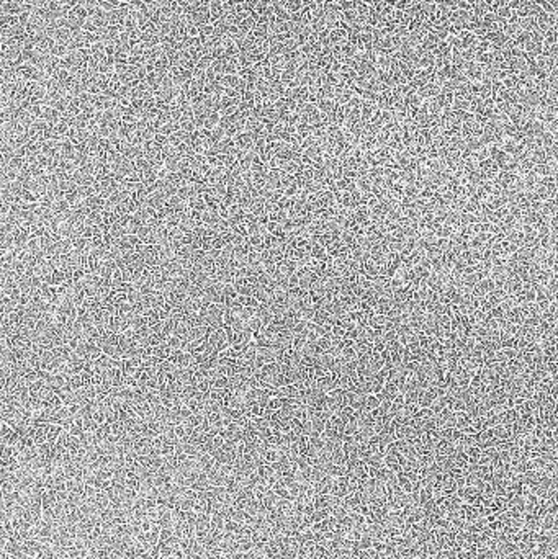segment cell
Masks as SVG:
<instances>
[{"label": "cell", "instance_id": "obj_1", "mask_svg": "<svg viewBox=\"0 0 558 559\" xmlns=\"http://www.w3.org/2000/svg\"><path fill=\"white\" fill-rule=\"evenodd\" d=\"M87 226H102L104 224V211H90V214L85 218Z\"/></svg>", "mask_w": 558, "mask_h": 559}]
</instances>
